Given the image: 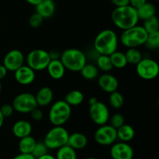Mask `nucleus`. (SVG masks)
<instances>
[{"instance_id":"nucleus-45","label":"nucleus","mask_w":159,"mask_h":159,"mask_svg":"<svg viewBox=\"0 0 159 159\" xmlns=\"http://www.w3.org/2000/svg\"><path fill=\"white\" fill-rule=\"evenodd\" d=\"M26 2H28L29 4L36 6L39 2H41V0H26Z\"/></svg>"},{"instance_id":"nucleus-9","label":"nucleus","mask_w":159,"mask_h":159,"mask_svg":"<svg viewBox=\"0 0 159 159\" xmlns=\"http://www.w3.org/2000/svg\"><path fill=\"white\" fill-rule=\"evenodd\" d=\"M14 110L20 113H30L37 107L35 96L30 93H22L13 99Z\"/></svg>"},{"instance_id":"nucleus-5","label":"nucleus","mask_w":159,"mask_h":159,"mask_svg":"<svg viewBox=\"0 0 159 159\" xmlns=\"http://www.w3.org/2000/svg\"><path fill=\"white\" fill-rule=\"evenodd\" d=\"M71 115V107L65 100H58L51 105L48 118L54 126H63Z\"/></svg>"},{"instance_id":"nucleus-22","label":"nucleus","mask_w":159,"mask_h":159,"mask_svg":"<svg viewBox=\"0 0 159 159\" xmlns=\"http://www.w3.org/2000/svg\"><path fill=\"white\" fill-rule=\"evenodd\" d=\"M137 12L139 20H145L147 19L154 16L156 14V9L152 3L146 2L144 5L137 9Z\"/></svg>"},{"instance_id":"nucleus-1","label":"nucleus","mask_w":159,"mask_h":159,"mask_svg":"<svg viewBox=\"0 0 159 159\" xmlns=\"http://www.w3.org/2000/svg\"><path fill=\"white\" fill-rule=\"evenodd\" d=\"M113 24L122 30L138 25V18L137 9L128 5L122 7H116L111 14Z\"/></svg>"},{"instance_id":"nucleus-19","label":"nucleus","mask_w":159,"mask_h":159,"mask_svg":"<svg viewBox=\"0 0 159 159\" xmlns=\"http://www.w3.org/2000/svg\"><path fill=\"white\" fill-rule=\"evenodd\" d=\"M50 77L53 79L58 80L61 79L65 74V68L60 59L58 60H51L46 68Z\"/></svg>"},{"instance_id":"nucleus-37","label":"nucleus","mask_w":159,"mask_h":159,"mask_svg":"<svg viewBox=\"0 0 159 159\" xmlns=\"http://www.w3.org/2000/svg\"><path fill=\"white\" fill-rule=\"evenodd\" d=\"M30 115H31V117L35 121H40L43 119V113L41 110H40L39 108H35L34 110L30 112Z\"/></svg>"},{"instance_id":"nucleus-11","label":"nucleus","mask_w":159,"mask_h":159,"mask_svg":"<svg viewBox=\"0 0 159 159\" xmlns=\"http://www.w3.org/2000/svg\"><path fill=\"white\" fill-rule=\"evenodd\" d=\"M89 116L93 122L98 126L107 124L110 119V110L104 102L98 100L93 105L89 106Z\"/></svg>"},{"instance_id":"nucleus-40","label":"nucleus","mask_w":159,"mask_h":159,"mask_svg":"<svg viewBox=\"0 0 159 159\" xmlns=\"http://www.w3.org/2000/svg\"><path fill=\"white\" fill-rule=\"evenodd\" d=\"M48 54H49V57L51 60H58V59H60L61 53L57 50H52L50 52H48Z\"/></svg>"},{"instance_id":"nucleus-29","label":"nucleus","mask_w":159,"mask_h":159,"mask_svg":"<svg viewBox=\"0 0 159 159\" xmlns=\"http://www.w3.org/2000/svg\"><path fill=\"white\" fill-rule=\"evenodd\" d=\"M96 67L98 69L104 72H108L113 68V65L110 61V55L99 54L96 60Z\"/></svg>"},{"instance_id":"nucleus-14","label":"nucleus","mask_w":159,"mask_h":159,"mask_svg":"<svg viewBox=\"0 0 159 159\" xmlns=\"http://www.w3.org/2000/svg\"><path fill=\"white\" fill-rule=\"evenodd\" d=\"M36 71L28 65H22L14 71V78L19 84L28 85L32 84L36 79Z\"/></svg>"},{"instance_id":"nucleus-48","label":"nucleus","mask_w":159,"mask_h":159,"mask_svg":"<svg viewBox=\"0 0 159 159\" xmlns=\"http://www.w3.org/2000/svg\"><path fill=\"white\" fill-rule=\"evenodd\" d=\"M1 90H2V85H1V82H0V93H1Z\"/></svg>"},{"instance_id":"nucleus-7","label":"nucleus","mask_w":159,"mask_h":159,"mask_svg":"<svg viewBox=\"0 0 159 159\" xmlns=\"http://www.w3.org/2000/svg\"><path fill=\"white\" fill-rule=\"evenodd\" d=\"M26 65L37 71H43L46 69L51 61L48 51L43 49H34L29 52L25 58Z\"/></svg>"},{"instance_id":"nucleus-47","label":"nucleus","mask_w":159,"mask_h":159,"mask_svg":"<svg viewBox=\"0 0 159 159\" xmlns=\"http://www.w3.org/2000/svg\"><path fill=\"white\" fill-rule=\"evenodd\" d=\"M85 159H97V158H93V157H90V158H85Z\"/></svg>"},{"instance_id":"nucleus-32","label":"nucleus","mask_w":159,"mask_h":159,"mask_svg":"<svg viewBox=\"0 0 159 159\" xmlns=\"http://www.w3.org/2000/svg\"><path fill=\"white\" fill-rule=\"evenodd\" d=\"M144 46L148 50H157L159 48V31L148 35Z\"/></svg>"},{"instance_id":"nucleus-26","label":"nucleus","mask_w":159,"mask_h":159,"mask_svg":"<svg viewBox=\"0 0 159 159\" xmlns=\"http://www.w3.org/2000/svg\"><path fill=\"white\" fill-rule=\"evenodd\" d=\"M110 58L113 68L122 69L127 66V61L125 54L121 52V51H114L110 55Z\"/></svg>"},{"instance_id":"nucleus-46","label":"nucleus","mask_w":159,"mask_h":159,"mask_svg":"<svg viewBox=\"0 0 159 159\" xmlns=\"http://www.w3.org/2000/svg\"><path fill=\"white\" fill-rule=\"evenodd\" d=\"M4 120H5V117L3 116V115L2 114L1 111H0V129L2 128L3 124H4Z\"/></svg>"},{"instance_id":"nucleus-6","label":"nucleus","mask_w":159,"mask_h":159,"mask_svg":"<svg viewBox=\"0 0 159 159\" xmlns=\"http://www.w3.org/2000/svg\"><path fill=\"white\" fill-rule=\"evenodd\" d=\"M69 133L63 126H54L48 131L43 143L48 149H58L68 143Z\"/></svg>"},{"instance_id":"nucleus-41","label":"nucleus","mask_w":159,"mask_h":159,"mask_svg":"<svg viewBox=\"0 0 159 159\" xmlns=\"http://www.w3.org/2000/svg\"><path fill=\"white\" fill-rule=\"evenodd\" d=\"M12 159H36L31 154H22L20 153V155H16V157H14Z\"/></svg>"},{"instance_id":"nucleus-20","label":"nucleus","mask_w":159,"mask_h":159,"mask_svg":"<svg viewBox=\"0 0 159 159\" xmlns=\"http://www.w3.org/2000/svg\"><path fill=\"white\" fill-rule=\"evenodd\" d=\"M88 139L84 134L75 132L69 134L67 144L74 148L75 150H81L86 147Z\"/></svg>"},{"instance_id":"nucleus-16","label":"nucleus","mask_w":159,"mask_h":159,"mask_svg":"<svg viewBox=\"0 0 159 159\" xmlns=\"http://www.w3.org/2000/svg\"><path fill=\"white\" fill-rule=\"evenodd\" d=\"M37 107H45L52 102L54 99V93L50 87L44 86L38 90L35 96Z\"/></svg>"},{"instance_id":"nucleus-24","label":"nucleus","mask_w":159,"mask_h":159,"mask_svg":"<svg viewBox=\"0 0 159 159\" xmlns=\"http://www.w3.org/2000/svg\"><path fill=\"white\" fill-rule=\"evenodd\" d=\"M36 143H37V141L30 135L20 138V142H19V150L20 153L31 154Z\"/></svg>"},{"instance_id":"nucleus-10","label":"nucleus","mask_w":159,"mask_h":159,"mask_svg":"<svg viewBox=\"0 0 159 159\" xmlns=\"http://www.w3.org/2000/svg\"><path fill=\"white\" fill-rule=\"evenodd\" d=\"M94 139L100 145H112L117 140L116 129L107 124L99 126L94 134Z\"/></svg>"},{"instance_id":"nucleus-15","label":"nucleus","mask_w":159,"mask_h":159,"mask_svg":"<svg viewBox=\"0 0 159 159\" xmlns=\"http://www.w3.org/2000/svg\"><path fill=\"white\" fill-rule=\"evenodd\" d=\"M98 85L102 91L110 94L117 90L119 87V82L114 75L109 73H105L99 77Z\"/></svg>"},{"instance_id":"nucleus-39","label":"nucleus","mask_w":159,"mask_h":159,"mask_svg":"<svg viewBox=\"0 0 159 159\" xmlns=\"http://www.w3.org/2000/svg\"><path fill=\"white\" fill-rule=\"evenodd\" d=\"M147 2V0H130V6L135 9H138Z\"/></svg>"},{"instance_id":"nucleus-34","label":"nucleus","mask_w":159,"mask_h":159,"mask_svg":"<svg viewBox=\"0 0 159 159\" xmlns=\"http://www.w3.org/2000/svg\"><path fill=\"white\" fill-rule=\"evenodd\" d=\"M110 125L114 127L115 129L119 128L120 127L125 124V119L124 116L120 113H115L112 116H110Z\"/></svg>"},{"instance_id":"nucleus-49","label":"nucleus","mask_w":159,"mask_h":159,"mask_svg":"<svg viewBox=\"0 0 159 159\" xmlns=\"http://www.w3.org/2000/svg\"><path fill=\"white\" fill-rule=\"evenodd\" d=\"M155 1H158V0H155Z\"/></svg>"},{"instance_id":"nucleus-12","label":"nucleus","mask_w":159,"mask_h":159,"mask_svg":"<svg viewBox=\"0 0 159 159\" xmlns=\"http://www.w3.org/2000/svg\"><path fill=\"white\" fill-rule=\"evenodd\" d=\"M25 62V57L23 53L16 49L9 51L3 58V65L6 67L8 71H15L23 65Z\"/></svg>"},{"instance_id":"nucleus-31","label":"nucleus","mask_w":159,"mask_h":159,"mask_svg":"<svg viewBox=\"0 0 159 159\" xmlns=\"http://www.w3.org/2000/svg\"><path fill=\"white\" fill-rule=\"evenodd\" d=\"M143 27L145 30L148 34H152V33L158 32L159 30V22L158 19L157 18L156 16L151 17V18L147 19L144 20V24Z\"/></svg>"},{"instance_id":"nucleus-23","label":"nucleus","mask_w":159,"mask_h":159,"mask_svg":"<svg viewBox=\"0 0 159 159\" xmlns=\"http://www.w3.org/2000/svg\"><path fill=\"white\" fill-rule=\"evenodd\" d=\"M64 100L70 107H77L82 104L84 101V94L79 90H71L65 95Z\"/></svg>"},{"instance_id":"nucleus-27","label":"nucleus","mask_w":159,"mask_h":159,"mask_svg":"<svg viewBox=\"0 0 159 159\" xmlns=\"http://www.w3.org/2000/svg\"><path fill=\"white\" fill-rule=\"evenodd\" d=\"M56 159H77L76 151L68 144L57 149Z\"/></svg>"},{"instance_id":"nucleus-43","label":"nucleus","mask_w":159,"mask_h":159,"mask_svg":"<svg viewBox=\"0 0 159 159\" xmlns=\"http://www.w3.org/2000/svg\"><path fill=\"white\" fill-rule=\"evenodd\" d=\"M36 159H56L55 157H54L53 155H50V154H46V155H43V156H40L39 158H36Z\"/></svg>"},{"instance_id":"nucleus-17","label":"nucleus","mask_w":159,"mask_h":159,"mask_svg":"<svg viewBox=\"0 0 159 159\" xmlns=\"http://www.w3.org/2000/svg\"><path fill=\"white\" fill-rule=\"evenodd\" d=\"M36 12L40 14L43 19H48L53 16L55 12L54 0H41L35 6Z\"/></svg>"},{"instance_id":"nucleus-21","label":"nucleus","mask_w":159,"mask_h":159,"mask_svg":"<svg viewBox=\"0 0 159 159\" xmlns=\"http://www.w3.org/2000/svg\"><path fill=\"white\" fill-rule=\"evenodd\" d=\"M116 134L117 139L120 140L123 142H128L134 138L135 130L132 126L124 124L116 129Z\"/></svg>"},{"instance_id":"nucleus-28","label":"nucleus","mask_w":159,"mask_h":159,"mask_svg":"<svg viewBox=\"0 0 159 159\" xmlns=\"http://www.w3.org/2000/svg\"><path fill=\"white\" fill-rule=\"evenodd\" d=\"M124 54L127 58V64L130 65H137L143 58L142 53L138 48H128Z\"/></svg>"},{"instance_id":"nucleus-33","label":"nucleus","mask_w":159,"mask_h":159,"mask_svg":"<svg viewBox=\"0 0 159 159\" xmlns=\"http://www.w3.org/2000/svg\"><path fill=\"white\" fill-rule=\"evenodd\" d=\"M48 148L45 144L43 142H37L36 143L35 146L34 148V150H33L31 155L34 157L35 158H39L40 156H43V155L48 154Z\"/></svg>"},{"instance_id":"nucleus-38","label":"nucleus","mask_w":159,"mask_h":159,"mask_svg":"<svg viewBox=\"0 0 159 159\" xmlns=\"http://www.w3.org/2000/svg\"><path fill=\"white\" fill-rule=\"evenodd\" d=\"M115 7H122L130 5V0H111Z\"/></svg>"},{"instance_id":"nucleus-4","label":"nucleus","mask_w":159,"mask_h":159,"mask_svg":"<svg viewBox=\"0 0 159 159\" xmlns=\"http://www.w3.org/2000/svg\"><path fill=\"white\" fill-rule=\"evenodd\" d=\"M148 34L142 26L136 25L129 29L123 30L120 36V42L127 48H138L144 44Z\"/></svg>"},{"instance_id":"nucleus-30","label":"nucleus","mask_w":159,"mask_h":159,"mask_svg":"<svg viewBox=\"0 0 159 159\" xmlns=\"http://www.w3.org/2000/svg\"><path fill=\"white\" fill-rule=\"evenodd\" d=\"M109 102L111 107L113 109H120L124 106V96L117 90L110 93L109 96Z\"/></svg>"},{"instance_id":"nucleus-2","label":"nucleus","mask_w":159,"mask_h":159,"mask_svg":"<svg viewBox=\"0 0 159 159\" xmlns=\"http://www.w3.org/2000/svg\"><path fill=\"white\" fill-rule=\"evenodd\" d=\"M117 34L113 30L106 29L100 31L95 37L93 48L99 54L110 55L112 53L117 51Z\"/></svg>"},{"instance_id":"nucleus-13","label":"nucleus","mask_w":159,"mask_h":159,"mask_svg":"<svg viewBox=\"0 0 159 159\" xmlns=\"http://www.w3.org/2000/svg\"><path fill=\"white\" fill-rule=\"evenodd\" d=\"M110 155L113 159H133L134 150L127 142H118L112 144Z\"/></svg>"},{"instance_id":"nucleus-18","label":"nucleus","mask_w":159,"mask_h":159,"mask_svg":"<svg viewBox=\"0 0 159 159\" xmlns=\"http://www.w3.org/2000/svg\"><path fill=\"white\" fill-rule=\"evenodd\" d=\"M32 129V125L29 121L20 120L15 122V124L12 126V130L14 136L20 139V138L30 135Z\"/></svg>"},{"instance_id":"nucleus-25","label":"nucleus","mask_w":159,"mask_h":159,"mask_svg":"<svg viewBox=\"0 0 159 159\" xmlns=\"http://www.w3.org/2000/svg\"><path fill=\"white\" fill-rule=\"evenodd\" d=\"M82 78L88 81H92L96 79L99 75V69L96 65L93 64H85L82 69L79 71Z\"/></svg>"},{"instance_id":"nucleus-36","label":"nucleus","mask_w":159,"mask_h":159,"mask_svg":"<svg viewBox=\"0 0 159 159\" xmlns=\"http://www.w3.org/2000/svg\"><path fill=\"white\" fill-rule=\"evenodd\" d=\"M0 111H1L2 114L3 115L5 118H8L10 117L13 114L15 110H14V108L12 104L6 103L2 106L1 108H0Z\"/></svg>"},{"instance_id":"nucleus-44","label":"nucleus","mask_w":159,"mask_h":159,"mask_svg":"<svg viewBox=\"0 0 159 159\" xmlns=\"http://www.w3.org/2000/svg\"><path fill=\"white\" fill-rule=\"evenodd\" d=\"M97 101H98L97 98L95 97V96H93V97H91V98H89V99L88 103H89V106H92V105H93V104L96 103Z\"/></svg>"},{"instance_id":"nucleus-8","label":"nucleus","mask_w":159,"mask_h":159,"mask_svg":"<svg viewBox=\"0 0 159 159\" xmlns=\"http://www.w3.org/2000/svg\"><path fill=\"white\" fill-rule=\"evenodd\" d=\"M136 72L144 80H153L158 75L159 65L153 59L142 58L136 65Z\"/></svg>"},{"instance_id":"nucleus-35","label":"nucleus","mask_w":159,"mask_h":159,"mask_svg":"<svg viewBox=\"0 0 159 159\" xmlns=\"http://www.w3.org/2000/svg\"><path fill=\"white\" fill-rule=\"evenodd\" d=\"M43 20L44 19L40 14H38L37 12H35V13L32 14L30 16V17L29 18V24L31 27L38 28L42 25Z\"/></svg>"},{"instance_id":"nucleus-3","label":"nucleus","mask_w":159,"mask_h":159,"mask_svg":"<svg viewBox=\"0 0 159 159\" xmlns=\"http://www.w3.org/2000/svg\"><path fill=\"white\" fill-rule=\"evenodd\" d=\"M61 61L65 69L71 71H79L87 63L85 54L77 48H68L61 53Z\"/></svg>"},{"instance_id":"nucleus-42","label":"nucleus","mask_w":159,"mask_h":159,"mask_svg":"<svg viewBox=\"0 0 159 159\" xmlns=\"http://www.w3.org/2000/svg\"><path fill=\"white\" fill-rule=\"evenodd\" d=\"M7 72L8 70L6 69V67L3 65H0V81L6 77V75H7Z\"/></svg>"}]
</instances>
